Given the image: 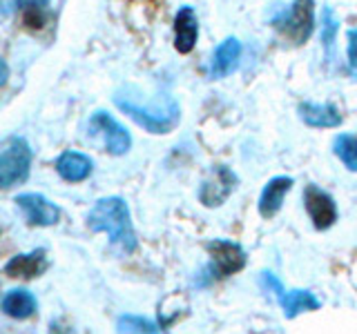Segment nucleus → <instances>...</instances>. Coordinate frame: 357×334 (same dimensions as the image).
<instances>
[{
    "label": "nucleus",
    "instance_id": "nucleus-23",
    "mask_svg": "<svg viewBox=\"0 0 357 334\" xmlns=\"http://www.w3.org/2000/svg\"><path fill=\"white\" fill-rule=\"evenodd\" d=\"M50 334H74V330L70 326H63V323L54 321L52 326H50Z\"/></svg>",
    "mask_w": 357,
    "mask_h": 334
},
{
    "label": "nucleus",
    "instance_id": "nucleus-21",
    "mask_svg": "<svg viewBox=\"0 0 357 334\" xmlns=\"http://www.w3.org/2000/svg\"><path fill=\"white\" fill-rule=\"evenodd\" d=\"M337 31H340L337 16H335V11L331 7H324V11H321V45H324V51H326V61H333Z\"/></svg>",
    "mask_w": 357,
    "mask_h": 334
},
{
    "label": "nucleus",
    "instance_id": "nucleus-22",
    "mask_svg": "<svg viewBox=\"0 0 357 334\" xmlns=\"http://www.w3.org/2000/svg\"><path fill=\"white\" fill-rule=\"evenodd\" d=\"M346 38H349V67L351 72H357V27L346 31Z\"/></svg>",
    "mask_w": 357,
    "mask_h": 334
},
{
    "label": "nucleus",
    "instance_id": "nucleus-15",
    "mask_svg": "<svg viewBox=\"0 0 357 334\" xmlns=\"http://www.w3.org/2000/svg\"><path fill=\"white\" fill-rule=\"evenodd\" d=\"M241 58V42L237 38L228 36L223 42H219V47L215 49L210 63V78H226L237 70Z\"/></svg>",
    "mask_w": 357,
    "mask_h": 334
},
{
    "label": "nucleus",
    "instance_id": "nucleus-1",
    "mask_svg": "<svg viewBox=\"0 0 357 334\" xmlns=\"http://www.w3.org/2000/svg\"><path fill=\"white\" fill-rule=\"evenodd\" d=\"M114 105L150 134H170L181 120V107L170 94L148 100L137 87H123L114 94Z\"/></svg>",
    "mask_w": 357,
    "mask_h": 334
},
{
    "label": "nucleus",
    "instance_id": "nucleus-4",
    "mask_svg": "<svg viewBox=\"0 0 357 334\" xmlns=\"http://www.w3.org/2000/svg\"><path fill=\"white\" fill-rule=\"evenodd\" d=\"M31 148L22 136H9L0 150V187L9 189L27 181L31 170Z\"/></svg>",
    "mask_w": 357,
    "mask_h": 334
},
{
    "label": "nucleus",
    "instance_id": "nucleus-11",
    "mask_svg": "<svg viewBox=\"0 0 357 334\" xmlns=\"http://www.w3.org/2000/svg\"><path fill=\"white\" fill-rule=\"evenodd\" d=\"M199 38V18L192 7H181L174 16V49L190 54Z\"/></svg>",
    "mask_w": 357,
    "mask_h": 334
},
{
    "label": "nucleus",
    "instance_id": "nucleus-13",
    "mask_svg": "<svg viewBox=\"0 0 357 334\" xmlns=\"http://www.w3.org/2000/svg\"><path fill=\"white\" fill-rule=\"evenodd\" d=\"M295 181L290 176H275L266 183L259 196V214L264 218H273L277 216V212L282 209L286 194L293 189Z\"/></svg>",
    "mask_w": 357,
    "mask_h": 334
},
{
    "label": "nucleus",
    "instance_id": "nucleus-17",
    "mask_svg": "<svg viewBox=\"0 0 357 334\" xmlns=\"http://www.w3.org/2000/svg\"><path fill=\"white\" fill-rule=\"evenodd\" d=\"M299 116L308 127H340L342 114L331 103H301Z\"/></svg>",
    "mask_w": 357,
    "mask_h": 334
},
{
    "label": "nucleus",
    "instance_id": "nucleus-20",
    "mask_svg": "<svg viewBox=\"0 0 357 334\" xmlns=\"http://www.w3.org/2000/svg\"><path fill=\"white\" fill-rule=\"evenodd\" d=\"M116 334H161L154 321L139 315H121L116 319Z\"/></svg>",
    "mask_w": 357,
    "mask_h": 334
},
{
    "label": "nucleus",
    "instance_id": "nucleus-3",
    "mask_svg": "<svg viewBox=\"0 0 357 334\" xmlns=\"http://www.w3.org/2000/svg\"><path fill=\"white\" fill-rule=\"evenodd\" d=\"M273 27L279 36L293 45H304L315 29V3L312 0H295L273 18Z\"/></svg>",
    "mask_w": 357,
    "mask_h": 334
},
{
    "label": "nucleus",
    "instance_id": "nucleus-12",
    "mask_svg": "<svg viewBox=\"0 0 357 334\" xmlns=\"http://www.w3.org/2000/svg\"><path fill=\"white\" fill-rule=\"evenodd\" d=\"M47 267H50L47 252L38 248L29 254H16L14 259H9L5 263V274L11 278H33L40 276Z\"/></svg>",
    "mask_w": 357,
    "mask_h": 334
},
{
    "label": "nucleus",
    "instance_id": "nucleus-14",
    "mask_svg": "<svg viewBox=\"0 0 357 334\" xmlns=\"http://www.w3.org/2000/svg\"><path fill=\"white\" fill-rule=\"evenodd\" d=\"M92 167H94L92 159L81 152L67 150L56 159V172L67 183H83L92 174Z\"/></svg>",
    "mask_w": 357,
    "mask_h": 334
},
{
    "label": "nucleus",
    "instance_id": "nucleus-6",
    "mask_svg": "<svg viewBox=\"0 0 357 334\" xmlns=\"http://www.w3.org/2000/svg\"><path fill=\"white\" fill-rule=\"evenodd\" d=\"M206 248L210 252V265L204 270L208 281L237 274L245 267V252L239 243L226 241V239H215V241H210Z\"/></svg>",
    "mask_w": 357,
    "mask_h": 334
},
{
    "label": "nucleus",
    "instance_id": "nucleus-10",
    "mask_svg": "<svg viewBox=\"0 0 357 334\" xmlns=\"http://www.w3.org/2000/svg\"><path fill=\"white\" fill-rule=\"evenodd\" d=\"M16 205L20 207L22 216H25L29 225L50 228V225H56L61 218V209L56 207L50 198H45L43 194H36V192L18 194Z\"/></svg>",
    "mask_w": 357,
    "mask_h": 334
},
{
    "label": "nucleus",
    "instance_id": "nucleus-19",
    "mask_svg": "<svg viewBox=\"0 0 357 334\" xmlns=\"http://www.w3.org/2000/svg\"><path fill=\"white\" fill-rule=\"evenodd\" d=\"M333 152L344 163L346 170L357 172V136H353V134H340V136H335Z\"/></svg>",
    "mask_w": 357,
    "mask_h": 334
},
{
    "label": "nucleus",
    "instance_id": "nucleus-9",
    "mask_svg": "<svg viewBox=\"0 0 357 334\" xmlns=\"http://www.w3.org/2000/svg\"><path fill=\"white\" fill-rule=\"evenodd\" d=\"M304 207H306L315 230H328L335 225V221H337V205H335V198L317 185H306Z\"/></svg>",
    "mask_w": 357,
    "mask_h": 334
},
{
    "label": "nucleus",
    "instance_id": "nucleus-18",
    "mask_svg": "<svg viewBox=\"0 0 357 334\" xmlns=\"http://www.w3.org/2000/svg\"><path fill=\"white\" fill-rule=\"evenodd\" d=\"M50 7V0H3L5 14L11 9L22 11V20L31 29H40L45 25V11Z\"/></svg>",
    "mask_w": 357,
    "mask_h": 334
},
{
    "label": "nucleus",
    "instance_id": "nucleus-5",
    "mask_svg": "<svg viewBox=\"0 0 357 334\" xmlns=\"http://www.w3.org/2000/svg\"><path fill=\"white\" fill-rule=\"evenodd\" d=\"M87 134H89V138H94L100 148H103V152H107L112 156H123L132 148L130 132L123 127L114 116L107 114L103 109L94 111L92 118H89Z\"/></svg>",
    "mask_w": 357,
    "mask_h": 334
},
{
    "label": "nucleus",
    "instance_id": "nucleus-2",
    "mask_svg": "<svg viewBox=\"0 0 357 334\" xmlns=\"http://www.w3.org/2000/svg\"><path fill=\"white\" fill-rule=\"evenodd\" d=\"M87 228L92 232H105L109 243L123 254H132L137 250V232L132 225L130 207L119 196H107L94 203L87 214Z\"/></svg>",
    "mask_w": 357,
    "mask_h": 334
},
{
    "label": "nucleus",
    "instance_id": "nucleus-8",
    "mask_svg": "<svg viewBox=\"0 0 357 334\" xmlns=\"http://www.w3.org/2000/svg\"><path fill=\"white\" fill-rule=\"evenodd\" d=\"M234 183H237V176H234L226 165H215L210 176L199 187V200L206 207H219L226 203L228 196L232 194Z\"/></svg>",
    "mask_w": 357,
    "mask_h": 334
},
{
    "label": "nucleus",
    "instance_id": "nucleus-16",
    "mask_svg": "<svg viewBox=\"0 0 357 334\" xmlns=\"http://www.w3.org/2000/svg\"><path fill=\"white\" fill-rule=\"evenodd\" d=\"M0 305H3V312L7 317L22 321V319L33 317V312H36V308H38V301L29 292V289L16 287V289H9V292H5L3 303H0Z\"/></svg>",
    "mask_w": 357,
    "mask_h": 334
},
{
    "label": "nucleus",
    "instance_id": "nucleus-7",
    "mask_svg": "<svg viewBox=\"0 0 357 334\" xmlns=\"http://www.w3.org/2000/svg\"><path fill=\"white\" fill-rule=\"evenodd\" d=\"M261 285L268 287V292H273L277 296L286 319H295L299 315H304V312L319 310V299L312 294L310 289H286L273 272L261 274Z\"/></svg>",
    "mask_w": 357,
    "mask_h": 334
}]
</instances>
